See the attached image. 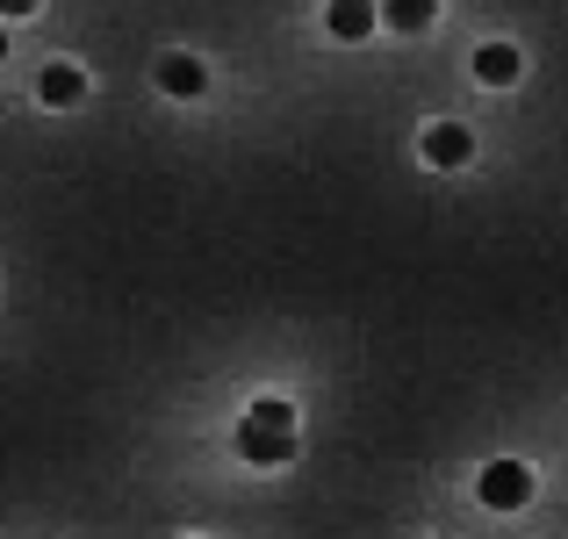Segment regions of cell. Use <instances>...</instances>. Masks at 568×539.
<instances>
[{
	"instance_id": "8fae6325",
	"label": "cell",
	"mask_w": 568,
	"mask_h": 539,
	"mask_svg": "<svg viewBox=\"0 0 568 539\" xmlns=\"http://www.w3.org/2000/svg\"><path fill=\"white\" fill-rule=\"evenodd\" d=\"M0 58H8V29H0Z\"/></svg>"
},
{
	"instance_id": "30bf717a",
	"label": "cell",
	"mask_w": 568,
	"mask_h": 539,
	"mask_svg": "<svg viewBox=\"0 0 568 539\" xmlns=\"http://www.w3.org/2000/svg\"><path fill=\"white\" fill-rule=\"evenodd\" d=\"M37 8H43V0H0V22H29Z\"/></svg>"
},
{
	"instance_id": "ba28073f",
	"label": "cell",
	"mask_w": 568,
	"mask_h": 539,
	"mask_svg": "<svg viewBox=\"0 0 568 539\" xmlns=\"http://www.w3.org/2000/svg\"><path fill=\"white\" fill-rule=\"evenodd\" d=\"M432 14H439V0H382V22L396 29V37H417V29H432Z\"/></svg>"
},
{
	"instance_id": "9c48e42d",
	"label": "cell",
	"mask_w": 568,
	"mask_h": 539,
	"mask_svg": "<svg viewBox=\"0 0 568 539\" xmlns=\"http://www.w3.org/2000/svg\"><path fill=\"white\" fill-rule=\"evenodd\" d=\"M252 425H274V431H295V403H281V396H252Z\"/></svg>"
},
{
	"instance_id": "3957f363",
	"label": "cell",
	"mask_w": 568,
	"mask_h": 539,
	"mask_svg": "<svg viewBox=\"0 0 568 539\" xmlns=\"http://www.w3.org/2000/svg\"><path fill=\"white\" fill-rule=\"evenodd\" d=\"M237 454L252 460V468H281V460L295 454V431H274V425H237Z\"/></svg>"
},
{
	"instance_id": "277c9868",
	"label": "cell",
	"mask_w": 568,
	"mask_h": 539,
	"mask_svg": "<svg viewBox=\"0 0 568 539\" xmlns=\"http://www.w3.org/2000/svg\"><path fill=\"white\" fill-rule=\"evenodd\" d=\"M375 22H382V0H332V8H324V29H332L338 43L375 37Z\"/></svg>"
},
{
	"instance_id": "5b68a950",
	"label": "cell",
	"mask_w": 568,
	"mask_h": 539,
	"mask_svg": "<svg viewBox=\"0 0 568 539\" xmlns=\"http://www.w3.org/2000/svg\"><path fill=\"white\" fill-rule=\"evenodd\" d=\"M468 65H475V80H483V87H518V72H526V58H518L511 43H483V51H475Z\"/></svg>"
},
{
	"instance_id": "7a4b0ae2",
	"label": "cell",
	"mask_w": 568,
	"mask_h": 539,
	"mask_svg": "<svg viewBox=\"0 0 568 539\" xmlns=\"http://www.w3.org/2000/svg\"><path fill=\"white\" fill-rule=\"evenodd\" d=\"M417 159H425L432 173H460L475 159V130L468 123H432L425 138H417Z\"/></svg>"
},
{
	"instance_id": "52a82bcc",
	"label": "cell",
	"mask_w": 568,
	"mask_h": 539,
	"mask_svg": "<svg viewBox=\"0 0 568 539\" xmlns=\"http://www.w3.org/2000/svg\"><path fill=\"white\" fill-rule=\"evenodd\" d=\"M80 94H87V72L80 65H43V80H37V101H43V109H72Z\"/></svg>"
},
{
	"instance_id": "8992f818",
	"label": "cell",
	"mask_w": 568,
	"mask_h": 539,
	"mask_svg": "<svg viewBox=\"0 0 568 539\" xmlns=\"http://www.w3.org/2000/svg\"><path fill=\"white\" fill-rule=\"evenodd\" d=\"M159 87L181 94V101H194L209 87V65H202V58H187V51H173V58H159Z\"/></svg>"
},
{
	"instance_id": "6da1fadb",
	"label": "cell",
	"mask_w": 568,
	"mask_h": 539,
	"mask_svg": "<svg viewBox=\"0 0 568 539\" xmlns=\"http://www.w3.org/2000/svg\"><path fill=\"white\" fill-rule=\"evenodd\" d=\"M475 504H483V511H526V504H532V468H526V460H483V475H475Z\"/></svg>"
}]
</instances>
